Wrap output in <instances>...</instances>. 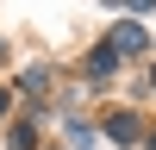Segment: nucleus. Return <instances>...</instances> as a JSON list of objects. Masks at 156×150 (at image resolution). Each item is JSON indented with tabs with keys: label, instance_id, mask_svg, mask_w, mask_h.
I'll return each mask as SVG.
<instances>
[{
	"label": "nucleus",
	"instance_id": "nucleus-1",
	"mask_svg": "<svg viewBox=\"0 0 156 150\" xmlns=\"http://www.w3.org/2000/svg\"><path fill=\"white\" fill-rule=\"evenodd\" d=\"M106 44L119 50V56H144V50H150V31H144L137 19H119V25H112V38H106Z\"/></svg>",
	"mask_w": 156,
	"mask_h": 150
},
{
	"label": "nucleus",
	"instance_id": "nucleus-2",
	"mask_svg": "<svg viewBox=\"0 0 156 150\" xmlns=\"http://www.w3.org/2000/svg\"><path fill=\"white\" fill-rule=\"evenodd\" d=\"M100 131H106V138H112V144H119V150H125V144H137V138H144V125H137V112H125V106H119V112H112V119H106V125H100Z\"/></svg>",
	"mask_w": 156,
	"mask_h": 150
},
{
	"label": "nucleus",
	"instance_id": "nucleus-3",
	"mask_svg": "<svg viewBox=\"0 0 156 150\" xmlns=\"http://www.w3.org/2000/svg\"><path fill=\"white\" fill-rule=\"evenodd\" d=\"M119 62H125L119 50H112V44H100L94 56H87V81H94V88H100V81H112V75H119Z\"/></svg>",
	"mask_w": 156,
	"mask_h": 150
},
{
	"label": "nucleus",
	"instance_id": "nucleus-4",
	"mask_svg": "<svg viewBox=\"0 0 156 150\" xmlns=\"http://www.w3.org/2000/svg\"><path fill=\"white\" fill-rule=\"evenodd\" d=\"M19 88H25V94H50V69H25Z\"/></svg>",
	"mask_w": 156,
	"mask_h": 150
},
{
	"label": "nucleus",
	"instance_id": "nucleus-5",
	"mask_svg": "<svg viewBox=\"0 0 156 150\" xmlns=\"http://www.w3.org/2000/svg\"><path fill=\"white\" fill-rule=\"evenodd\" d=\"M6 144H12V150H37V131H31V125H12Z\"/></svg>",
	"mask_w": 156,
	"mask_h": 150
},
{
	"label": "nucleus",
	"instance_id": "nucleus-6",
	"mask_svg": "<svg viewBox=\"0 0 156 150\" xmlns=\"http://www.w3.org/2000/svg\"><path fill=\"white\" fill-rule=\"evenodd\" d=\"M62 131H69V144H87V138H94V125H87V119H69Z\"/></svg>",
	"mask_w": 156,
	"mask_h": 150
},
{
	"label": "nucleus",
	"instance_id": "nucleus-7",
	"mask_svg": "<svg viewBox=\"0 0 156 150\" xmlns=\"http://www.w3.org/2000/svg\"><path fill=\"white\" fill-rule=\"evenodd\" d=\"M125 6H131V12H156V0H125Z\"/></svg>",
	"mask_w": 156,
	"mask_h": 150
},
{
	"label": "nucleus",
	"instance_id": "nucleus-8",
	"mask_svg": "<svg viewBox=\"0 0 156 150\" xmlns=\"http://www.w3.org/2000/svg\"><path fill=\"white\" fill-rule=\"evenodd\" d=\"M0 112H6V88H0Z\"/></svg>",
	"mask_w": 156,
	"mask_h": 150
},
{
	"label": "nucleus",
	"instance_id": "nucleus-9",
	"mask_svg": "<svg viewBox=\"0 0 156 150\" xmlns=\"http://www.w3.org/2000/svg\"><path fill=\"white\" fill-rule=\"evenodd\" d=\"M150 88H156V62H150Z\"/></svg>",
	"mask_w": 156,
	"mask_h": 150
},
{
	"label": "nucleus",
	"instance_id": "nucleus-10",
	"mask_svg": "<svg viewBox=\"0 0 156 150\" xmlns=\"http://www.w3.org/2000/svg\"><path fill=\"white\" fill-rule=\"evenodd\" d=\"M150 150H156V131H150Z\"/></svg>",
	"mask_w": 156,
	"mask_h": 150
},
{
	"label": "nucleus",
	"instance_id": "nucleus-11",
	"mask_svg": "<svg viewBox=\"0 0 156 150\" xmlns=\"http://www.w3.org/2000/svg\"><path fill=\"white\" fill-rule=\"evenodd\" d=\"M0 56H6V44H0Z\"/></svg>",
	"mask_w": 156,
	"mask_h": 150
}]
</instances>
